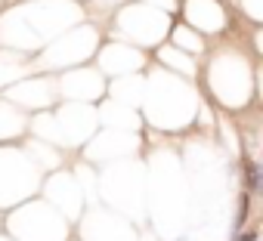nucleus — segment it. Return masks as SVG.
Here are the masks:
<instances>
[{
  "mask_svg": "<svg viewBox=\"0 0 263 241\" xmlns=\"http://www.w3.org/2000/svg\"><path fill=\"white\" fill-rule=\"evenodd\" d=\"M245 170H248V179H245L248 183V192H260V183H263L260 179V167L254 164V161H245Z\"/></svg>",
  "mask_w": 263,
  "mask_h": 241,
  "instance_id": "nucleus-1",
  "label": "nucleus"
},
{
  "mask_svg": "<svg viewBox=\"0 0 263 241\" xmlns=\"http://www.w3.org/2000/svg\"><path fill=\"white\" fill-rule=\"evenodd\" d=\"M248 210H251V198L245 195V198H242V210H239V220H236V226H245V220H248Z\"/></svg>",
  "mask_w": 263,
  "mask_h": 241,
  "instance_id": "nucleus-2",
  "label": "nucleus"
}]
</instances>
